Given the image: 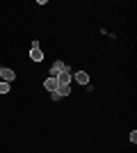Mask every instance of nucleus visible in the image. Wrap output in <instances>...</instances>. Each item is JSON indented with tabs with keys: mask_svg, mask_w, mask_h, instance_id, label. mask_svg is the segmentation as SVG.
Segmentation results:
<instances>
[{
	"mask_svg": "<svg viewBox=\"0 0 137 153\" xmlns=\"http://www.w3.org/2000/svg\"><path fill=\"white\" fill-rule=\"evenodd\" d=\"M128 140H130V144H135V142H137V133H135V130H133V133L128 135Z\"/></svg>",
	"mask_w": 137,
	"mask_h": 153,
	"instance_id": "obj_8",
	"label": "nucleus"
},
{
	"mask_svg": "<svg viewBox=\"0 0 137 153\" xmlns=\"http://www.w3.org/2000/svg\"><path fill=\"white\" fill-rule=\"evenodd\" d=\"M9 89H12V85H9V82H2V80H0V94H9Z\"/></svg>",
	"mask_w": 137,
	"mask_h": 153,
	"instance_id": "obj_7",
	"label": "nucleus"
},
{
	"mask_svg": "<svg viewBox=\"0 0 137 153\" xmlns=\"http://www.w3.org/2000/svg\"><path fill=\"white\" fill-rule=\"evenodd\" d=\"M30 59L32 62H44V51L41 48H30Z\"/></svg>",
	"mask_w": 137,
	"mask_h": 153,
	"instance_id": "obj_6",
	"label": "nucleus"
},
{
	"mask_svg": "<svg viewBox=\"0 0 137 153\" xmlns=\"http://www.w3.org/2000/svg\"><path fill=\"white\" fill-rule=\"evenodd\" d=\"M73 80H78V85H89V73L87 71H76Z\"/></svg>",
	"mask_w": 137,
	"mask_h": 153,
	"instance_id": "obj_4",
	"label": "nucleus"
},
{
	"mask_svg": "<svg viewBox=\"0 0 137 153\" xmlns=\"http://www.w3.org/2000/svg\"><path fill=\"white\" fill-rule=\"evenodd\" d=\"M66 69H69V66H66V62H59V59H57V62L50 66V76H53V78H57L59 73H62V71H66Z\"/></svg>",
	"mask_w": 137,
	"mask_h": 153,
	"instance_id": "obj_3",
	"label": "nucleus"
},
{
	"mask_svg": "<svg viewBox=\"0 0 137 153\" xmlns=\"http://www.w3.org/2000/svg\"><path fill=\"white\" fill-rule=\"evenodd\" d=\"M44 87H46V91H50V94H53V91L57 89V78L48 76V78H46V82H44Z\"/></svg>",
	"mask_w": 137,
	"mask_h": 153,
	"instance_id": "obj_5",
	"label": "nucleus"
},
{
	"mask_svg": "<svg viewBox=\"0 0 137 153\" xmlns=\"http://www.w3.org/2000/svg\"><path fill=\"white\" fill-rule=\"evenodd\" d=\"M14 78H16V71H14V69H0V80H2V82L12 85Z\"/></svg>",
	"mask_w": 137,
	"mask_h": 153,
	"instance_id": "obj_2",
	"label": "nucleus"
},
{
	"mask_svg": "<svg viewBox=\"0 0 137 153\" xmlns=\"http://www.w3.org/2000/svg\"><path fill=\"white\" fill-rule=\"evenodd\" d=\"M73 82V71L71 69H66V71H62L57 76V85H71Z\"/></svg>",
	"mask_w": 137,
	"mask_h": 153,
	"instance_id": "obj_1",
	"label": "nucleus"
}]
</instances>
